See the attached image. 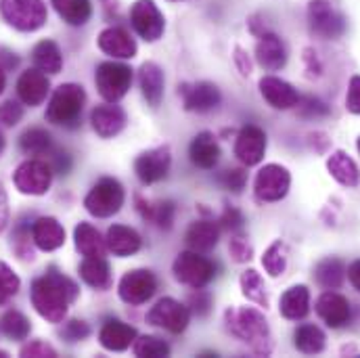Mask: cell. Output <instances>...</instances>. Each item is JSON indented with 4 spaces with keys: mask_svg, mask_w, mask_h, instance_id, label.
I'll return each instance as SVG.
<instances>
[{
    "mask_svg": "<svg viewBox=\"0 0 360 358\" xmlns=\"http://www.w3.org/2000/svg\"><path fill=\"white\" fill-rule=\"evenodd\" d=\"M327 170L340 184H344L348 188H354L360 184V168L356 166V162L344 151H333L329 155Z\"/></svg>",
    "mask_w": 360,
    "mask_h": 358,
    "instance_id": "29",
    "label": "cell"
},
{
    "mask_svg": "<svg viewBox=\"0 0 360 358\" xmlns=\"http://www.w3.org/2000/svg\"><path fill=\"white\" fill-rule=\"evenodd\" d=\"M295 107H297L300 115L306 117V120H316V117L329 115V107L316 96H304V98L300 96V103Z\"/></svg>",
    "mask_w": 360,
    "mask_h": 358,
    "instance_id": "45",
    "label": "cell"
},
{
    "mask_svg": "<svg viewBox=\"0 0 360 358\" xmlns=\"http://www.w3.org/2000/svg\"><path fill=\"white\" fill-rule=\"evenodd\" d=\"M260 92H262L264 101L274 109H291L300 103L297 90L276 76H264L260 80Z\"/></svg>",
    "mask_w": 360,
    "mask_h": 358,
    "instance_id": "24",
    "label": "cell"
},
{
    "mask_svg": "<svg viewBox=\"0 0 360 358\" xmlns=\"http://www.w3.org/2000/svg\"><path fill=\"white\" fill-rule=\"evenodd\" d=\"M23 117V107L17 101H4L0 105V124L2 126H17Z\"/></svg>",
    "mask_w": 360,
    "mask_h": 358,
    "instance_id": "49",
    "label": "cell"
},
{
    "mask_svg": "<svg viewBox=\"0 0 360 358\" xmlns=\"http://www.w3.org/2000/svg\"><path fill=\"white\" fill-rule=\"evenodd\" d=\"M78 293V283L59 272L57 267H49L42 276L32 283V304L36 312L49 323H63L70 304L76 302Z\"/></svg>",
    "mask_w": 360,
    "mask_h": 358,
    "instance_id": "1",
    "label": "cell"
},
{
    "mask_svg": "<svg viewBox=\"0 0 360 358\" xmlns=\"http://www.w3.org/2000/svg\"><path fill=\"white\" fill-rule=\"evenodd\" d=\"M241 291H243V295H245L250 302H254V304L262 306L264 310L269 308L266 287H264V281H262V276H260V272H258V270L250 269L241 274Z\"/></svg>",
    "mask_w": 360,
    "mask_h": 358,
    "instance_id": "39",
    "label": "cell"
},
{
    "mask_svg": "<svg viewBox=\"0 0 360 358\" xmlns=\"http://www.w3.org/2000/svg\"><path fill=\"white\" fill-rule=\"evenodd\" d=\"M316 314L331 329H340V327L348 325V321L352 317V310H350L348 298H344L342 293H335L333 289H327L316 300Z\"/></svg>",
    "mask_w": 360,
    "mask_h": 358,
    "instance_id": "16",
    "label": "cell"
},
{
    "mask_svg": "<svg viewBox=\"0 0 360 358\" xmlns=\"http://www.w3.org/2000/svg\"><path fill=\"white\" fill-rule=\"evenodd\" d=\"M53 147L51 134L42 128H30L19 136V149L25 155H44Z\"/></svg>",
    "mask_w": 360,
    "mask_h": 358,
    "instance_id": "38",
    "label": "cell"
},
{
    "mask_svg": "<svg viewBox=\"0 0 360 358\" xmlns=\"http://www.w3.org/2000/svg\"><path fill=\"white\" fill-rule=\"evenodd\" d=\"M289 186H291L289 170L278 164H269L258 172L254 191H256L258 201L274 203V201H281L289 193Z\"/></svg>",
    "mask_w": 360,
    "mask_h": 358,
    "instance_id": "12",
    "label": "cell"
},
{
    "mask_svg": "<svg viewBox=\"0 0 360 358\" xmlns=\"http://www.w3.org/2000/svg\"><path fill=\"white\" fill-rule=\"evenodd\" d=\"M21 287L19 276L8 269L4 262H0V306L8 304Z\"/></svg>",
    "mask_w": 360,
    "mask_h": 358,
    "instance_id": "44",
    "label": "cell"
},
{
    "mask_svg": "<svg viewBox=\"0 0 360 358\" xmlns=\"http://www.w3.org/2000/svg\"><path fill=\"white\" fill-rule=\"evenodd\" d=\"M188 158L191 162L201 168V170H212L218 160H220V147L214 139V134L210 132H201L193 139L191 147H188Z\"/></svg>",
    "mask_w": 360,
    "mask_h": 358,
    "instance_id": "27",
    "label": "cell"
},
{
    "mask_svg": "<svg viewBox=\"0 0 360 358\" xmlns=\"http://www.w3.org/2000/svg\"><path fill=\"white\" fill-rule=\"evenodd\" d=\"M356 147H359V151H360V139H359V143H356Z\"/></svg>",
    "mask_w": 360,
    "mask_h": 358,
    "instance_id": "63",
    "label": "cell"
},
{
    "mask_svg": "<svg viewBox=\"0 0 360 358\" xmlns=\"http://www.w3.org/2000/svg\"><path fill=\"white\" fill-rule=\"evenodd\" d=\"M348 279H350L352 287H354L356 291H360V260L350 264V269H348Z\"/></svg>",
    "mask_w": 360,
    "mask_h": 358,
    "instance_id": "59",
    "label": "cell"
},
{
    "mask_svg": "<svg viewBox=\"0 0 360 358\" xmlns=\"http://www.w3.org/2000/svg\"><path fill=\"white\" fill-rule=\"evenodd\" d=\"M90 124H92V130L101 139H111V136H117L126 128V113L122 107L113 103L98 105L90 113Z\"/></svg>",
    "mask_w": 360,
    "mask_h": 358,
    "instance_id": "18",
    "label": "cell"
},
{
    "mask_svg": "<svg viewBox=\"0 0 360 358\" xmlns=\"http://www.w3.org/2000/svg\"><path fill=\"white\" fill-rule=\"evenodd\" d=\"M86 103V92L80 84H61L51 96L46 107V120L55 126L76 128L80 124Z\"/></svg>",
    "mask_w": 360,
    "mask_h": 358,
    "instance_id": "3",
    "label": "cell"
},
{
    "mask_svg": "<svg viewBox=\"0 0 360 358\" xmlns=\"http://www.w3.org/2000/svg\"><path fill=\"white\" fill-rule=\"evenodd\" d=\"M266 132L254 124L250 126H243L241 132L237 134V141H235V155L241 164L245 166H258L262 160H264V153H266Z\"/></svg>",
    "mask_w": 360,
    "mask_h": 358,
    "instance_id": "15",
    "label": "cell"
},
{
    "mask_svg": "<svg viewBox=\"0 0 360 358\" xmlns=\"http://www.w3.org/2000/svg\"><path fill=\"white\" fill-rule=\"evenodd\" d=\"M180 94L184 101V109L186 111H195V113H205L212 111L220 105L222 94L216 84L212 82H197V84H182Z\"/></svg>",
    "mask_w": 360,
    "mask_h": 358,
    "instance_id": "17",
    "label": "cell"
},
{
    "mask_svg": "<svg viewBox=\"0 0 360 358\" xmlns=\"http://www.w3.org/2000/svg\"><path fill=\"white\" fill-rule=\"evenodd\" d=\"M0 65H2L4 70H13V68L19 65V57H17L15 53L6 51V49H0Z\"/></svg>",
    "mask_w": 360,
    "mask_h": 358,
    "instance_id": "58",
    "label": "cell"
},
{
    "mask_svg": "<svg viewBox=\"0 0 360 358\" xmlns=\"http://www.w3.org/2000/svg\"><path fill=\"white\" fill-rule=\"evenodd\" d=\"M6 222H8V199H6L4 186L0 184V233L6 229Z\"/></svg>",
    "mask_w": 360,
    "mask_h": 358,
    "instance_id": "57",
    "label": "cell"
},
{
    "mask_svg": "<svg viewBox=\"0 0 360 358\" xmlns=\"http://www.w3.org/2000/svg\"><path fill=\"white\" fill-rule=\"evenodd\" d=\"M158 291V279L151 270H130L122 276L117 293L130 306H141L153 298Z\"/></svg>",
    "mask_w": 360,
    "mask_h": 358,
    "instance_id": "11",
    "label": "cell"
},
{
    "mask_svg": "<svg viewBox=\"0 0 360 358\" xmlns=\"http://www.w3.org/2000/svg\"><path fill=\"white\" fill-rule=\"evenodd\" d=\"M346 109L354 115H360V76L350 78V87L346 94Z\"/></svg>",
    "mask_w": 360,
    "mask_h": 358,
    "instance_id": "53",
    "label": "cell"
},
{
    "mask_svg": "<svg viewBox=\"0 0 360 358\" xmlns=\"http://www.w3.org/2000/svg\"><path fill=\"white\" fill-rule=\"evenodd\" d=\"M293 344L302 354H321L325 350V333L316 325H300L293 333Z\"/></svg>",
    "mask_w": 360,
    "mask_h": 358,
    "instance_id": "36",
    "label": "cell"
},
{
    "mask_svg": "<svg viewBox=\"0 0 360 358\" xmlns=\"http://www.w3.org/2000/svg\"><path fill=\"white\" fill-rule=\"evenodd\" d=\"M174 276L182 285L191 289H203L214 276H216V264L201 256L199 252H182L172 264Z\"/></svg>",
    "mask_w": 360,
    "mask_h": 358,
    "instance_id": "7",
    "label": "cell"
},
{
    "mask_svg": "<svg viewBox=\"0 0 360 358\" xmlns=\"http://www.w3.org/2000/svg\"><path fill=\"white\" fill-rule=\"evenodd\" d=\"M34 245L42 252H55L65 243V229L53 216H40L32 224Z\"/></svg>",
    "mask_w": 360,
    "mask_h": 358,
    "instance_id": "21",
    "label": "cell"
},
{
    "mask_svg": "<svg viewBox=\"0 0 360 358\" xmlns=\"http://www.w3.org/2000/svg\"><path fill=\"white\" fill-rule=\"evenodd\" d=\"M32 243H34V237H32L30 226L19 224L15 229V233H13V239H11V248H13V252L17 254L19 260H23V262H32L34 260V248H32Z\"/></svg>",
    "mask_w": 360,
    "mask_h": 358,
    "instance_id": "43",
    "label": "cell"
},
{
    "mask_svg": "<svg viewBox=\"0 0 360 358\" xmlns=\"http://www.w3.org/2000/svg\"><path fill=\"white\" fill-rule=\"evenodd\" d=\"M281 314L287 321H302L310 312V291L306 285H293L281 295Z\"/></svg>",
    "mask_w": 360,
    "mask_h": 358,
    "instance_id": "28",
    "label": "cell"
},
{
    "mask_svg": "<svg viewBox=\"0 0 360 358\" xmlns=\"http://www.w3.org/2000/svg\"><path fill=\"white\" fill-rule=\"evenodd\" d=\"M139 82H141V92L145 96V101L151 107H158L164 98V72L158 63H143L141 74H139Z\"/></svg>",
    "mask_w": 360,
    "mask_h": 358,
    "instance_id": "30",
    "label": "cell"
},
{
    "mask_svg": "<svg viewBox=\"0 0 360 358\" xmlns=\"http://www.w3.org/2000/svg\"><path fill=\"white\" fill-rule=\"evenodd\" d=\"M124 199H126V193L120 180L105 177L90 188V193L84 199V205L94 218H109L122 210Z\"/></svg>",
    "mask_w": 360,
    "mask_h": 358,
    "instance_id": "6",
    "label": "cell"
},
{
    "mask_svg": "<svg viewBox=\"0 0 360 358\" xmlns=\"http://www.w3.org/2000/svg\"><path fill=\"white\" fill-rule=\"evenodd\" d=\"M105 241H107V250H109L113 256H117V258L132 256V254H136V252L143 248L141 235H139L134 229L124 226V224H113V226H109Z\"/></svg>",
    "mask_w": 360,
    "mask_h": 358,
    "instance_id": "25",
    "label": "cell"
},
{
    "mask_svg": "<svg viewBox=\"0 0 360 358\" xmlns=\"http://www.w3.org/2000/svg\"><path fill=\"white\" fill-rule=\"evenodd\" d=\"M224 321L229 333L248 344L256 354L269 357L272 352L269 321L256 308H231L224 312Z\"/></svg>",
    "mask_w": 360,
    "mask_h": 358,
    "instance_id": "2",
    "label": "cell"
},
{
    "mask_svg": "<svg viewBox=\"0 0 360 358\" xmlns=\"http://www.w3.org/2000/svg\"><path fill=\"white\" fill-rule=\"evenodd\" d=\"M174 216H176V203L166 199V201H160L155 205H149V210L143 218L151 220L155 226H160L164 231H170L174 224Z\"/></svg>",
    "mask_w": 360,
    "mask_h": 358,
    "instance_id": "42",
    "label": "cell"
},
{
    "mask_svg": "<svg viewBox=\"0 0 360 358\" xmlns=\"http://www.w3.org/2000/svg\"><path fill=\"white\" fill-rule=\"evenodd\" d=\"M74 239H76V250L84 258H103L105 252H107V241L101 237V233L89 222H80L76 226Z\"/></svg>",
    "mask_w": 360,
    "mask_h": 358,
    "instance_id": "31",
    "label": "cell"
},
{
    "mask_svg": "<svg viewBox=\"0 0 360 358\" xmlns=\"http://www.w3.org/2000/svg\"><path fill=\"white\" fill-rule=\"evenodd\" d=\"M57 15L70 25H84L92 15L90 0H51Z\"/></svg>",
    "mask_w": 360,
    "mask_h": 358,
    "instance_id": "35",
    "label": "cell"
},
{
    "mask_svg": "<svg viewBox=\"0 0 360 358\" xmlns=\"http://www.w3.org/2000/svg\"><path fill=\"white\" fill-rule=\"evenodd\" d=\"M308 25H310V32L323 40H338L348 30L346 17L340 11H335L329 0H310Z\"/></svg>",
    "mask_w": 360,
    "mask_h": 358,
    "instance_id": "5",
    "label": "cell"
},
{
    "mask_svg": "<svg viewBox=\"0 0 360 358\" xmlns=\"http://www.w3.org/2000/svg\"><path fill=\"white\" fill-rule=\"evenodd\" d=\"M32 61H34L36 70H40L44 74H59L63 68L61 51H59L57 42H53V40H40L32 51Z\"/></svg>",
    "mask_w": 360,
    "mask_h": 358,
    "instance_id": "32",
    "label": "cell"
},
{
    "mask_svg": "<svg viewBox=\"0 0 360 358\" xmlns=\"http://www.w3.org/2000/svg\"><path fill=\"white\" fill-rule=\"evenodd\" d=\"M188 304H191V308H188V310H191L193 314H197V317H207V314H210V310H212V295H210L207 291L197 289V293H195V295H191Z\"/></svg>",
    "mask_w": 360,
    "mask_h": 358,
    "instance_id": "51",
    "label": "cell"
},
{
    "mask_svg": "<svg viewBox=\"0 0 360 358\" xmlns=\"http://www.w3.org/2000/svg\"><path fill=\"white\" fill-rule=\"evenodd\" d=\"M89 335V323H84V321H80V319L68 321V323L63 325V329H61V338L68 340V342H72V344H74V342H82V340H86Z\"/></svg>",
    "mask_w": 360,
    "mask_h": 358,
    "instance_id": "48",
    "label": "cell"
},
{
    "mask_svg": "<svg viewBox=\"0 0 360 358\" xmlns=\"http://www.w3.org/2000/svg\"><path fill=\"white\" fill-rule=\"evenodd\" d=\"M15 186L23 195H44L53 182V168L42 160H25L15 170Z\"/></svg>",
    "mask_w": 360,
    "mask_h": 358,
    "instance_id": "10",
    "label": "cell"
},
{
    "mask_svg": "<svg viewBox=\"0 0 360 358\" xmlns=\"http://www.w3.org/2000/svg\"><path fill=\"white\" fill-rule=\"evenodd\" d=\"M0 13L4 21L19 32H36L49 17L42 0H0Z\"/></svg>",
    "mask_w": 360,
    "mask_h": 358,
    "instance_id": "4",
    "label": "cell"
},
{
    "mask_svg": "<svg viewBox=\"0 0 360 358\" xmlns=\"http://www.w3.org/2000/svg\"><path fill=\"white\" fill-rule=\"evenodd\" d=\"M170 164H172L170 147L164 145V147H155L151 151L141 153L134 160V172L143 184H153L168 177Z\"/></svg>",
    "mask_w": 360,
    "mask_h": 358,
    "instance_id": "14",
    "label": "cell"
},
{
    "mask_svg": "<svg viewBox=\"0 0 360 358\" xmlns=\"http://www.w3.org/2000/svg\"><path fill=\"white\" fill-rule=\"evenodd\" d=\"M229 252H231L233 260H235V262H239V264L250 262V260L254 258V248H252L250 239H248L245 235H241V233H237V235L231 239V243H229Z\"/></svg>",
    "mask_w": 360,
    "mask_h": 358,
    "instance_id": "46",
    "label": "cell"
},
{
    "mask_svg": "<svg viewBox=\"0 0 360 358\" xmlns=\"http://www.w3.org/2000/svg\"><path fill=\"white\" fill-rule=\"evenodd\" d=\"M218 182H220L224 188L233 191V193H241V191L245 188V184H248V172L241 170V168L224 170V172L218 177Z\"/></svg>",
    "mask_w": 360,
    "mask_h": 358,
    "instance_id": "47",
    "label": "cell"
},
{
    "mask_svg": "<svg viewBox=\"0 0 360 358\" xmlns=\"http://www.w3.org/2000/svg\"><path fill=\"white\" fill-rule=\"evenodd\" d=\"M0 358H8V352L6 350H0Z\"/></svg>",
    "mask_w": 360,
    "mask_h": 358,
    "instance_id": "62",
    "label": "cell"
},
{
    "mask_svg": "<svg viewBox=\"0 0 360 358\" xmlns=\"http://www.w3.org/2000/svg\"><path fill=\"white\" fill-rule=\"evenodd\" d=\"M0 331L13 342H21V340H27V335L32 331V325H30V321H27V317L23 312L8 310L0 319Z\"/></svg>",
    "mask_w": 360,
    "mask_h": 358,
    "instance_id": "37",
    "label": "cell"
},
{
    "mask_svg": "<svg viewBox=\"0 0 360 358\" xmlns=\"http://www.w3.org/2000/svg\"><path fill=\"white\" fill-rule=\"evenodd\" d=\"M243 214L237 207H226L224 214L220 216V229H229V231H241L243 229Z\"/></svg>",
    "mask_w": 360,
    "mask_h": 358,
    "instance_id": "52",
    "label": "cell"
},
{
    "mask_svg": "<svg viewBox=\"0 0 360 358\" xmlns=\"http://www.w3.org/2000/svg\"><path fill=\"white\" fill-rule=\"evenodd\" d=\"M191 321V310L176 302L174 298H162L147 314V323L160 329H166L174 335L182 333L188 327Z\"/></svg>",
    "mask_w": 360,
    "mask_h": 358,
    "instance_id": "9",
    "label": "cell"
},
{
    "mask_svg": "<svg viewBox=\"0 0 360 358\" xmlns=\"http://www.w3.org/2000/svg\"><path fill=\"white\" fill-rule=\"evenodd\" d=\"M94 82H96L98 94L105 101L117 103L130 90V84H132V70L128 65H124V63L105 61V63H101L96 68Z\"/></svg>",
    "mask_w": 360,
    "mask_h": 358,
    "instance_id": "8",
    "label": "cell"
},
{
    "mask_svg": "<svg viewBox=\"0 0 360 358\" xmlns=\"http://www.w3.org/2000/svg\"><path fill=\"white\" fill-rule=\"evenodd\" d=\"M51 168L57 174H68L72 170V155L68 151H61V149L55 151V155L51 160Z\"/></svg>",
    "mask_w": 360,
    "mask_h": 358,
    "instance_id": "54",
    "label": "cell"
},
{
    "mask_svg": "<svg viewBox=\"0 0 360 358\" xmlns=\"http://www.w3.org/2000/svg\"><path fill=\"white\" fill-rule=\"evenodd\" d=\"M4 87H6V74H4V68L0 65V94L4 92Z\"/></svg>",
    "mask_w": 360,
    "mask_h": 358,
    "instance_id": "60",
    "label": "cell"
},
{
    "mask_svg": "<svg viewBox=\"0 0 360 358\" xmlns=\"http://www.w3.org/2000/svg\"><path fill=\"white\" fill-rule=\"evenodd\" d=\"M130 21L134 32L147 42H155L164 34V15L153 0H136L130 8Z\"/></svg>",
    "mask_w": 360,
    "mask_h": 358,
    "instance_id": "13",
    "label": "cell"
},
{
    "mask_svg": "<svg viewBox=\"0 0 360 358\" xmlns=\"http://www.w3.org/2000/svg\"><path fill=\"white\" fill-rule=\"evenodd\" d=\"M49 90H51V82L46 74L40 70H27L17 80V96L23 105H30V107L42 105Z\"/></svg>",
    "mask_w": 360,
    "mask_h": 358,
    "instance_id": "20",
    "label": "cell"
},
{
    "mask_svg": "<svg viewBox=\"0 0 360 358\" xmlns=\"http://www.w3.org/2000/svg\"><path fill=\"white\" fill-rule=\"evenodd\" d=\"M19 354L23 358H57V350L42 340H34V342L25 344Z\"/></svg>",
    "mask_w": 360,
    "mask_h": 358,
    "instance_id": "50",
    "label": "cell"
},
{
    "mask_svg": "<svg viewBox=\"0 0 360 358\" xmlns=\"http://www.w3.org/2000/svg\"><path fill=\"white\" fill-rule=\"evenodd\" d=\"M314 279L323 289H340L346 279V267L340 258H325L316 264Z\"/></svg>",
    "mask_w": 360,
    "mask_h": 358,
    "instance_id": "34",
    "label": "cell"
},
{
    "mask_svg": "<svg viewBox=\"0 0 360 358\" xmlns=\"http://www.w3.org/2000/svg\"><path fill=\"white\" fill-rule=\"evenodd\" d=\"M262 267H264V270L269 272L272 279H276V276H281L285 272V269H287V248H285V243L281 239L274 241L269 250L264 252Z\"/></svg>",
    "mask_w": 360,
    "mask_h": 358,
    "instance_id": "41",
    "label": "cell"
},
{
    "mask_svg": "<svg viewBox=\"0 0 360 358\" xmlns=\"http://www.w3.org/2000/svg\"><path fill=\"white\" fill-rule=\"evenodd\" d=\"M235 65H237V70L241 72V76H250V74H252V61H250L248 53H245L241 46L235 49Z\"/></svg>",
    "mask_w": 360,
    "mask_h": 358,
    "instance_id": "55",
    "label": "cell"
},
{
    "mask_svg": "<svg viewBox=\"0 0 360 358\" xmlns=\"http://www.w3.org/2000/svg\"><path fill=\"white\" fill-rule=\"evenodd\" d=\"M304 61H306V70H308L312 76H321L323 65H321V61H319V57H316V51L306 49V51H304Z\"/></svg>",
    "mask_w": 360,
    "mask_h": 358,
    "instance_id": "56",
    "label": "cell"
},
{
    "mask_svg": "<svg viewBox=\"0 0 360 358\" xmlns=\"http://www.w3.org/2000/svg\"><path fill=\"white\" fill-rule=\"evenodd\" d=\"M80 276L92 289L105 291L111 287V269L105 258H84L80 264Z\"/></svg>",
    "mask_w": 360,
    "mask_h": 358,
    "instance_id": "33",
    "label": "cell"
},
{
    "mask_svg": "<svg viewBox=\"0 0 360 358\" xmlns=\"http://www.w3.org/2000/svg\"><path fill=\"white\" fill-rule=\"evenodd\" d=\"M220 239V222L214 220H197L186 231V245L193 252H210L218 245Z\"/></svg>",
    "mask_w": 360,
    "mask_h": 358,
    "instance_id": "26",
    "label": "cell"
},
{
    "mask_svg": "<svg viewBox=\"0 0 360 358\" xmlns=\"http://www.w3.org/2000/svg\"><path fill=\"white\" fill-rule=\"evenodd\" d=\"M98 49L113 59H132L136 42L124 27H107L98 34Z\"/></svg>",
    "mask_w": 360,
    "mask_h": 358,
    "instance_id": "22",
    "label": "cell"
},
{
    "mask_svg": "<svg viewBox=\"0 0 360 358\" xmlns=\"http://www.w3.org/2000/svg\"><path fill=\"white\" fill-rule=\"evenodd\" d=\"M256 59L266 72L283 70L287 63V46L281 40V36H276L272 32L260 34L258 44H256Z\"/></svg>",
    "mask_w": 360,
    "mask_h": 358,
    "instance_id": "19",
    "label": "cell"
},
{
    "mask_svg": "<svg viewBox=\"0 0 360 358\" xmlns=\"http://www.w3.org/2000/svg\"><path fill=\"white\" fill-rule=\"evenodd\" d=\"M132 352L141 358H166L170 357V346L155 335H141L134 340Z\"/></svg>",
    "mask_w": 360,
    "mask_h": 358,
    "instance_id": "40",
    "label": "cell"
},
{
    "mask_svg": "<svg viewBox=\"0 0 360 358\" xmlns=\"http://www.w3.org/2000/svg\"><path fill=\"white\" fill-rule=\"evenodd\" d=\"M4 145H6V143H4V136H2V132H0V155H2V151H4Z\"/></svg>",
    "mask_w": 360,
    "mask_h": 358,
    "instance_id": "61",
    "label": "cell"
},
{
    "mask_svg": "<svg viewBox=\"0 0 360 358\" xmlns=\"http://www.w3.org/2000/svg\"><path fill=\"white\" fill-rule=\"evenodd\" d=\"M134 340H136V329L117 319L105 321V325L98 331V342L109 352H124L134 344Z\"/></svg>",
    "mask_w": 360,
    "mask_h": 358,
    "instance_id": "23",
    "label": "cell"
}]
</instances>
